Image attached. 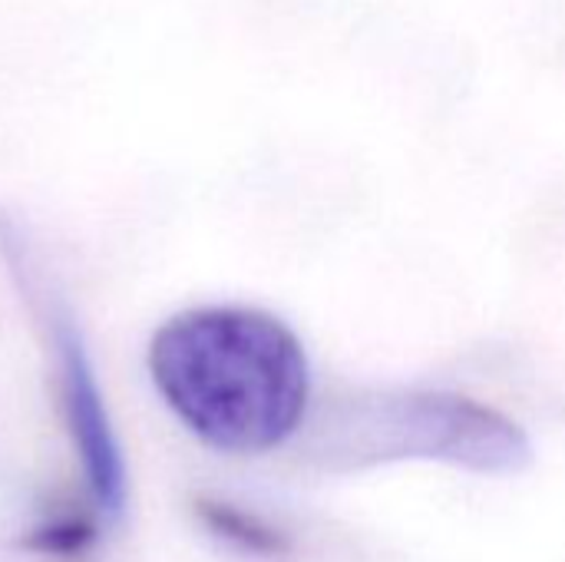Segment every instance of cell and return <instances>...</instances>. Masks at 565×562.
Segmentation results:
<instances>
[{"mask_svg":"<svg viewBox=\"0 0 565 562\" xmlns=\"http://www.w3.org/2000/svg\"><path fill=\"white\" fill-rule=\"evenodd\" d=\"M195 517L205 523V530H212L215 537H222L225 543L255 553V556H285L288 553V537L275 527H268L262 517L225 503V500H212L202 497L195 500Z\"/></svg>","mask_w":565,"mask_h":562,"instance_id":"277c9868","label":"cell"},{"mask_svg":"<svg viewBox=\"0 0 565 562\" xmlns=\"http://www.w3.org/2000/svg\"><path fill=\"white\" fill-rule=\"evenodd\" d=\"M321 454L341 470L394 460H437L483 477L520 474L530 437L507 414L444 391H354L324 427Z\"/></svg>","mask_w":565,"mask_h":562,"instance_id":"7a4b0ae2","label":"cell"},{"mask_svg":"<svg viewBox=\"0 0 565 562\" xmlns=\"http://www.w3.org/2000/svg\"><path fill=\"white\" fill-rule=\"evenodd\" d=\"M149 371L175 417L225 454L281 447L311 401L301 341L255 308H192L169 318L149 344Z\"/></svg>","mask_w":565,"mask_h":562,"instance_id":"6da1fadb","label":"cell"},{"mask_svg":"<svg viewBox=\"0 0 565 562\" xmlns=\"http://www.w3.org/2000/svg\"><path fill=\"white\" fill-rule=\"evenodd\" d=\"M96 527L86 517H56L30 533L26 547L46 556H79L89 550Z\"/></svg>","mask_w":565,"mask_h":562,"instance_id":"5b68a950","label":"cell"},{"mask_svg":"<svg viewBox=\"0 0 565 562\" xmlns=\"http://www.w3.org/2000/svg\"><path fill=\"white\" fill-rule=\"evenodd\" d=\"M46 308V331L56 358V384H60V407L70 431V441L76 447V457L83 464L86 487L96 500V507L106 517H122L126 510V464L122 450L106 411V397L99 391L93 361L83 348L79 328L73 325V315L43 298Z\"/></svg>","mask_w":565,"mask_h":562,"instance_id":"3957f363","label":"cell"}]
</instances>
